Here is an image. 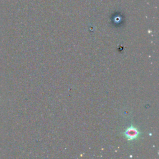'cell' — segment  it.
<instances>
[{
    "mask_svg": "<svg viewBox=\"0 0 159 159\" xmlns=\"http://www.w3.org/2000/svg\"><path fill=\"white\" fill-rule=\"evenodd\" d=\"M138 131L135 129L134 128H132V129H129L127 130V131L125 132V135L127 136V137L130 140L135 139L137 135H138Z\"/></svg>",
    "mask_w": 159,
    "mask_h": 159,
    "instance_id": "6da1fadb",
    "label": "cell"
}]
</instances>
